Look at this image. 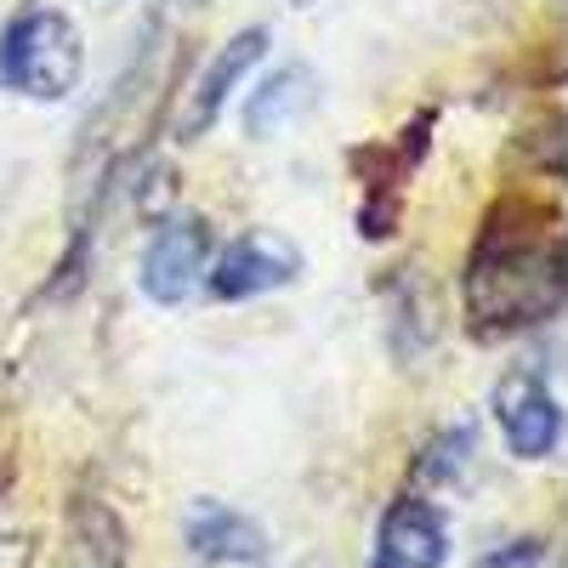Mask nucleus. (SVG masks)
Segmentation results:
<instances>
[{"mask_svg":"<svg viewBox=\"0 0 568 568\" xmlns=\"http://www.w3.org/2000/svg\"><path fill=\"white\" fill-rule=\"evenodd\" d=\"M562 227L535 200H500L466 256V318L478 336H517L562 313Z\"/></svg>","mask_w":568,"mask_h":568,"instance_id":"1","label":"nucleus"},{"mask_svg":"<svg viewBox=\"0 0 568 568\" xmlns=\"http://www.w3.org/2000/svg\"><path fill=\"white\" fill-rule=\"evenodd\" d=\"M85 40L63 7L29 0L0 29V85L29 103H63L80 91Z\"/></svg>","mask_w":568,"mask_h":568,"instance_id":"2","label":"nucleus"},{"mask_svg":"<svg viewBox=\"0 0 568 568\" xmlns=\"http://www.w3.org/2000/svg\"><path fill=\"white\" fill-rule=\"evenodd\" d=\"M495 420H500V438L517 460H546L562 444V398L551 387V375L529 358V364H511L500 382H495Z\"/></svg>","mask_w":568,"mask_h":568,"instance_id":"3","label":"nucleus"},{"mask_svg":"<svg viewBox=\"0 0 568 568\" xmlns=\"http://www.w3.org/2000/svg\"><path fill=\"white\" fill-rule=\"evenodd\" d=\"M302 278V251L273 227H245L222 245V256L211 262L205 284L216 302H256L267 291H284V284Z\"/></svg>","mask_w":568,"mask_h":568,"instance_id":"4","label":"nucleus"},{"mask_svg":"<svg viewBox=\"0 0 568 568\" xmlns=\"http://www.w3.org/2000/svg\"><path fill=\"white\" fill-rule=\"evenodd\" d=\"M205 273H211V227H205V216H176L149 240L136 278H142V296L149 302L182 307L205 284Z\"/></svg>","mask_w":568,"mask_h":568,"instance_id":"5","label":"nucleus"},{"mask_svg":"<svg viewBox=\"0 0 568 568\" xmlns=\"http://www.w3.org/2000/svg\"><path fill=\"white\" fill-rule=\"evenodd\" d=\"M449 562V517L438 500L404 495L382 511L369 568H444Z\"/></svg>","mask_w":568,"mask_h":568,"instance_id":"6","label":"nucleus"},{"mask_svg":"<svg viewBox=\"0 0 568 568\" xmlns=\"http://www.w3.org/2000/svg\"><path fill=\"white\" fill-rule=\"evenodd\" d=\"M262 52H267V29H245V34H233L222 52L205 63V74L194 80V91H187V114H182V136H205L216 120H222V109H227V98H233V85H240L256 63H262Z\"/></svg>","mask_w":568,"mask_h":568,"instance_id":"7","label":"nucleus"},{"mask_svg":"<svg viewBox=\"0 0 568 568\" xmlns=\"http://www.w3.org/2000/svg\"><path fill=\"white\" fill-rule=\"evenodd\" d=\"M187 551L205 557V562H240V568H262L267 562V535L256 517L233 511V506H216V500H200L187 511Z\"/></svg>","mask_w":568,"mask_h":568,"instance_id":"8","label":"nucleus"},{"mask_svg":"<svg viewBox=\"0 0 568 568\" xmlns=\"http://www.w3.org/2000/svg\"><path fill=\"white\" fill-rule=\"evenodd\" d=\"M313 109H318V74H313L307 63H284V69H273V74L251 91L245 131L267 142V136H278V131L302 125Z\"/></svg>","mask_w":568,"mask_h":568,"instance_id":"9","label":"nucleus"},{"mask_svg":"<svg viewBox=\"0 0 568 568\" xmlns=\"http://www.w3.org/2000/svg\"><path fill=\"white\" fill-rule=\"evenodd\" d=\"M58 568H125V529L114 524L109 506H80L69 524V546Z\"/></svg>","mask_w":568,"mask_h":568,"instance_id":"10","label":"nucleus"}]
</instances>
